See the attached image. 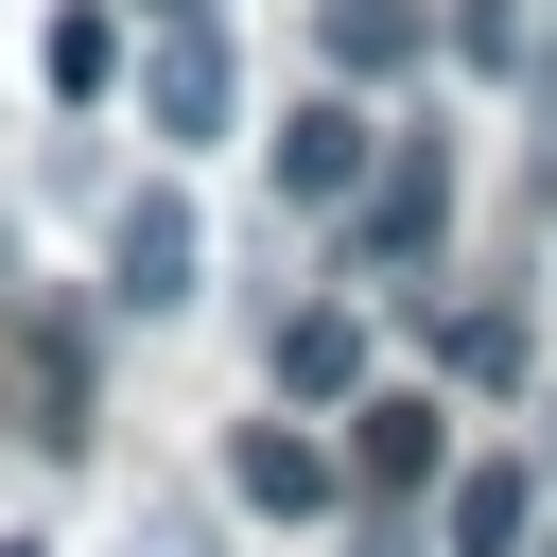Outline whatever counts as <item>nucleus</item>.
Masks as SVG:
<instances>
[{
  "instance_id": "4",
  "label": "nucleus",
  "mask_w": 557,
  "mask_h": 557,
  "mask_svg": "<svg viewBox=\"0 0 557 557\" xmlns=\"http://www.w3.org/2000/svg\"><path fill=\"white\" fill-rule=\"evenodd\" d=\"M122 296H139V313H157V296H191V209H174V191H139V209H122Z\"/></svg>"
},
{
  "instance_id": "5",
  "label": "nucleus",
  "mask_w": 557,
  "mask_h": 557,
  "mask_svg": "<svg viewBox=\"0 0 557 557\" xmlns=\"http://www.w3.org/2000/svg\"><path fill=\"white\" fill-rule=\"evenodd\" d=\"M348 470L366 487H435V400H366L348 418Z\"/></svg>"
},
{
  "instance_id": "1",
  "label": "nucleus",
  "mask_w": 557,
  "mask_h": 557,
  "mask_svg": "<svg viewBox=\"0 0 557 557\" xmlns=\"http://www.w3.org/2000/svg\"><path fill=\"white\" fill-rule=\"evenodd\" d=\"M139 122H157V139H209V122H226V35H209V17H174V35L139 52Z\"/></svg>"
},
{
  "instance_id": "3",
  "label": "nucleus",
  "mask_w": 557,
  "mask_h": 557,
  "mask_svg": "<svg viewBox=\"0 0 557 557\" xmlns=\"http://www.w3.org/2000/svg\"><path fill=\"white\" fill-rule=\"evenodd\" d=\"M278 191H296V209H348V191H366V122H348V104H296V122H278Z\"/></svg>"
},
{
  "instance_id": "12",
  "label": "nucleus",
  "mask_w": 557,
  "mask_h": 557,
  "mask_svg": "<svg viewBox=\"0 0 557 557\" xmlns=\"http://www.w3.org/2000/svg\"><path fill=\"white\" fill-rule=\"evenodd\" d=\"M0 557H35V540H0Z\"/></svg>"
},
{
  "instance_id": "2",
  "label": "nucleus",
  "mask_w": 557,
  "mask_h": 557,
  "mask_svg": "<svg viewBox=\"0 0 557 557\" xmlns=\"http://www.w3.org/2000/svg\"><path fill=\"white\" fill-rule=\"evenodd\" d=\"M435 226H453V157L400 139V157L366 174V261H435Z\"/></svg>"
},
{
  "instance_id": "11",
  "label": "nucleus",
  "mask_w": 557,
  "mask_h": 557,
  "mask_svg": "<svg viewBox=\"0 0 557 557\" xmlns=\"http://www.w3.org/2000/svg\"><path fill=\"white\" fill-rule=\"evenodd\" d=\"M453 52L470 70H522V0H453Z\"/></svg>"
},
{
  "instance_id": "9",
  "label": "nucleus",
  "mask_w": 557,
  "mask_h": 557,
  "mask_svg": "<svg viewBox=\"0 0 557 557\" xmlns=\"http://www.w3.org/2000/svg\"><path fill=\"white\" fill-rule=\"evenodd\" d=\"M104 70H122V17H104V0H70V17H52V87H70V104H87V87H104Z\"/></svg>"
},
{
  "instance_id": "6",
  "label": "nucleus",
  "mask_w": 557,
  "mask_h": 557,
  "mask_svg": "<svg viewBox=\"0 0 557 557\" xmlns=\"http://www.w3.org/2000/svg\"><path fill=\"white\" fill-rule=\"evenodd\" d=\"M226 470H244V505H331V470H348V453H313V435H278V418H261Z\"/></svg>"
},
{
  "instance_id": "8",
  "label": "nucleus",
  "mask_w": 557,
  "mask_h": 557,
  "mask_svg": "<svg viewBox=\"0 0 557 557\" xmlns=\"http://www.w3.org/2000/svg\"><path fill=\"white\" fill-rule=\"evenodd\" d=\"M348 366H366L348 313H296V331H278V383H296V400H348Z\"/></svg>"
},
{
  "instance_id": "13",
  "label": "nucleus",
  "mask_w": 557,
  "mask_h": 557,
  "mask_svg": "<svg viewBox=\"0 0 557 557\" xmlns=\"http://www.w3.org/2000/svg\"><path fill=\"white\" fill-rule=\"evenodd\" d=\"M157 17H191V0H157Z\"/></svg>"
},
{
  "instance_id": "7",
  "label": "nucleus",
  "mask_w": 557,
  "mask_h": 557,
  "mask_svg": "<svg viewBox=\"0 0 557 557\" xmlns=\"http://www.w3.org/2000/svg\"><path fill=\"white\" fill-rule=\"evenodd\" d=\"M522 470H453V557H522Z\"/></svg>"
},
{
  "instance_id": "10",
  "label": "nucleus",
  "mask_w": 557,
  "mask_h": 557,
  "mask_svg": "<svg viewBox=\"0 0 557 557\" xmlns=\"http://www.w3.org/2000/svg\"><path fill=\"white\" fill-rule=\"evenodd\" d=\"M331 52H348V70H400L418 17H400V0H331Z\"/></svg>"
}]
</instances>
